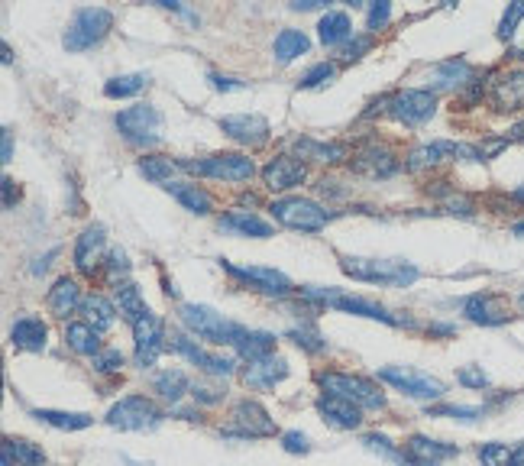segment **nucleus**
<instances>
[{
  "label": "nucleus",
  "instance_id": "1",
  "mask_svg": "<svg viewBox=\"0 0 524 466\" xmlns=\"http://www.w3.org/2000/svg\"><path fill=\"white\" fill-rule=\"evenodd\" d=\"M340 269L356 282L372 285H398L405 289L418 279V269L402 259H360V256H340Z\"/></svg>",
  "mask_w": 524,
  "mask_h": 466
},
{
  "label": "nucleus",
  "instance_id": "2",
  "mask_svg": "<svg viewBox=\"0 0 524 466\" xmlns=\"http://www.w3.org/2000/svg\"><path fill=\"white\" fill-rule=\"evenodd\" d=\"M178 314H182V321L191 334L204 337L208 344H217V347H240V340L246 337V327L227 321L224 314H217L214 308L208 305H182L178 308Z\"/></svg>",
  "mask_w": 524,
  "mask_h": 466
},
{
  "label": "nucleus",
  "instance_id": "3",
  "mask_svg": "<svg viewBox=\"0 0 524 466\" xmlns=\"http://www.w3.org/2000/svg\"><path fill=\"white\" fill-rule=\"evenodd\" d=\"M114 30V13L104 10V7H85L78 10L72 23H68V30L62 36V46L68 52H85L91 46L104 43V36Z\"/></svg>",
  "mask_w": 524,
  "mask_h": 466
},
{
  "label": "nucleus",
  "instance_id": "4",
  "mask_svg": "<svg viewBox=\"0 0 524 466\" xmlns=\"http://www.w3.org/2000/svg\"><path fill=\"white\" fill-rule=\"evenodd\" d=\"M178 169H185L191 175H204V178H220V182H250L256 175V166L250 156L240 153H217V156H204V159H178Z\"/></svg>",
  "mask_w": 524,
  "mask_h": 466
},
{
  "label": "nucleus",
  "instance_id": "5",
  "mask_svg": "<svg viewBox=\"0 0 524 466\" xmlns=\"http://www.w3.org/2000/svg\"><path fill=\"white\" fill-rule=\"evenodd\" d=\"M324 395H334V399L353 402L356 408H382L385 395L379 392L376 382H369L363 376H347V373H317Z\"/></svg>",
  "mask_w": 524,
  "mask_h": 466
},
{
  "label": "nucleus",
  "instance_id": "6",
  "mask_svg": "<svg viewBox=\"0 0 524 466\" xmlns=\"http://www.w3.org/2000/svg\"><path fill=\"white\" fill-rule=\"evenodd\" d=\"M269 211H272V217H275V221H279L282 227L305 230V233L324 230L330 217H334L330 211H324L317 201H311V198H298V195L272 201V204H269Z\"/></svg>",
  "mask_w": 524,
  "mask_h": 466
},
{
  "label": "nucleus",
  "instance_id": "7",
  "mask_svg": "<svg viewBox=\"0 0 524 466\" xmlns=\"http://www.w3.org/2000/svg\"><path fill=\"white\" fill-rule=\"evenodd\" d=\"M162 421V411L146 395H127L107 411V424L117 431H149Z\"/></svg>",
  "mask_w": 524,
  "mask_h": 466
},
{
  "label": "nucleus",
  "instance_id": "8",
  "mask_svg": "<svg viewBox=\"0 0 524 466\" xmlns=\"http://www.w3.org/2000/svg\"><path fill=\"white\" fill-rule=\"evenodd\" d=\"M117 130L123 133V140L136 146H156L162 133V114L149 104L127 107L123 114H117Z\"/></svg>",
  "mask_w": 524,
  "mask_h": 466
},
{
  "label": "nucleus",
  "instance_id": "9",
  "mask_svg": "<svg viewBox=\"0 0 524 466\" xmlns=\"http://www.w3.org/2000/svg\"><path fill=\"white\" fill-rule=\"evenodd\" d=\"M434 111H437V98H434V91H427V88L402 91L389 101V114L398 123H405V127H421V123L434 117Z\"/></svg>",
  "mask_w": 524,
  "mask_h": 466
},
{
  "label": "nucleus",
  "instance_id": "10",
  "mask_svg": "<svg viewBox=\"0 0 524 466\" xmlns=\"http://www.w3.org/2000/svg\"><path fill=\"white\" fill-rule=\"evenodd\" d=\"M305 298H317V301H327L330 308L337 311H347V314H360V318H369V321H382V324H411L408 318H395L392 311H385L376 301H366V298H353V295H340V292H317V289H305Z\"/></svg>",
  "mask_w": 524,
  "mask_h": 466
},
{
  "label": "nucleus",
  "instance_id": "11",
  "mask_svg": "<svg viewBox=\"0 0 524 466\" xmlns=\"http://www.w3.org/2000/svg\"><path fill=\"white\" fill-rule=\"evenodd\" d=\"M379 379L389 382V386L402 389L405 395H415V399H440L444 395V382L424 373H411V369L402 366H385L379 369Z\"/></svg>",
  "mask_w": 524,
  "mask_h": 466
},
{
  "label": "nucleus",
  "instance_id": "12",
  "mask_svg": "<svg viewBox=\"0 0 524 466\" xmlns=\"http://www.w3.org/2000/svg\"><path fill=\"white\" fill-rule=\"evenodd\" d=\"M220 130H224L233 143L240 146H266L269 143V120L262 114H230V117H220Z\"/></svg>",
  "mask_w": 524,
  "mask_h": 466
},
{
  "label": "nucleus",
  "instance_id": "13",
  "mask_svg": "<svg viewBox=\"0 0 524 466\" xmlns=\"http://www.w3.org/2000/svg\"><path fill=\"white\" fill-rule=\"evenodd\" d=\"M227 434H240V437H272L275 434V421L269 418V411L259 402L243 399L233 405L230 415V431Z\"/></svg>",
  "mask_w": 524,
  "mask_h": 466
},
{
  "label": "nucleus",
  "instance_id": "14",
  "mask_svg": "<svg viewBox=\"0 0 524 466\" xmlns=\"http://www.w3.org/2000/svg\"><path fill=\"white\" fill-rule=\"evenodd\" d=\"M162 340H165V327L153 311L143 314L140 321L133 324V344H136V363L140 366H153L156 356L162 353Z\"/></svg>",
  "mask_w": 524,
  "mask_h": 466
},
{
  "label": "nucleus",
  "instance_id": "15",
  "mask_svg": "<svg viewBox=\"0 0 524 466\" xmlns=\"http://www.w3.org/2000/svg\"><path fill=\"white\" fill-rule=\"evenodd\" d=\"M463 314L470 318L473 324H482V327H499L512 318V311H508V301L495 292H476L466 298L463 305Z\"/></svg>",
  "mask_w": 524,
  "mask_h": 466
},
{
  "label": "nucleus",
  "instance_id": "16",
  "mask_svg": "<svg viewBox=\"0 0 524 466\" xmlns=\"http://www.w3.org/2000/svg\"><path fill=\"white\" fill-rule=\"evenodd\" d=\"M489 98L495 104V111L512 114L524 107V68H508V72L495 75Z\"/></svg>",
  "mask_w": 524,
  "mask_h": 466
},
{
  "label": "nucleus",
  "instance_id": "17",
  "mask_svg": "<svg viewBox=\"0 0 524 466\" xmlns=\"http://www.w3.org/2000/svg\"><path fill=\"white\" fill-rule=\"evenodd\" d=\"M308 178L305 162L295 156H275L266 169H262V182L269 191H292Z\"/></svg>",
  "mask_w": 524,
  "mask_h": 466
},
{
  "label": "nucleus",
  "instance_id": "18",
  "mask_svg": "<svg viewBox=\"0 0 524 466\" xmlns=\"http://www.w3.org/2000/svg\"><path fill=\"white\" fill-rule=\"evenodd\" d=\"M224 269L230 272L233 279L253 282L256 292H266V295H288V292H292V282H288V276H285V272H279V269H266V266H233V263H224Z\"/></svg>",
  "mask_w": 524,
  "mask_h": 466
},
{
  "label": "nucleus",
  "instance_id": "19",
  "mask_svg": "<svg viewBox=\"0 0 524 466\" xmlns=\"http://www.w3.org/2000/svg\"><path fill=\"white\" fill-rule=\"evenodd\" d=\"M104 243H107V230L101 224H91L78 233L75 240V269L81 276H94V269L101 263V253H104Z\"/></svg>",
  "mask_w": 524,
  "mask_h": 466
},
{
  "label": "nucleus",
  "instance_id": "20",
  "mask_svg": "<svg viewBox=\"0 0 524 466\" xmlns=\"http://www.w3.org/2000/svg\"><path fill=\"white\" fill-rule=\"evenodd\" d=\"M169 347L175 353H182L185 360H191L195 366H201L204 373H211V376H230L233 373V360H227V356H214V353H204L198 344H191V340L185 334H172L169 337Z\"/></svg>",
  "mask_w": 524,
  "mask_h": 466
},
{
  "label": "nucleus",
  "instance_id": "21",
  "mask_svg": "<svg viewBox=\"0 0 524 466\" xmlns=\"http://www.w3.org/2000/svg\"><path fill=\"white\" fill-rule=\"evenodd\" d=\"M317 411H321V418L327 424H334V428H340V431H356L363 421L360 408H356L353 402L334 399V395H321V399H317Z\"/></svg>",
  "mask_w": 524,
  "mask_h": 466
},
{
  "label": "nucleus",
  "instance_id": "22",
  "mask_svg": "<svg viewBox=\"0 0 524 466\" xmlns=\"http://www.w3.org/2000/svg\"><path fill=\"white\" fill-rule=\"evenodd\" d=\"M288 376V360L282 356H266V360H256L250 363V369L243 373V382L250 389H272Z\"/></svg>",
  "mask_w": 524,
  "mask_h": 466
},
{
  "label": "nucleus",
  "instance_id": "23",
  "mask_svg": "<svg viewBox=\"0 0 524 466\" xmlns=\"http://www.w3.org/2000/svg\"><path fill=\"white\" fill-rule=\"evenodd\" d=\"M450 457H457V447L453 444H440L421 434H415L408 441V466H437L440 460H450Z\"/></svg>",
  "mask_w": 524,
  "mask_h": 466
},
{
  "label": "nucleus",
  "instance_id": "24",
  "mask_svg": "<svg viewBox=\"0 0 524 466\" xmlns=\"http://www.w3.org/2000/svg\"><path fill=\"white\" fill-rule=\"evenodd\" d=\"M46 337H49V327L33 318V314H26V318H20L17 324H13V331H10V340H13V347L17 350H30V353H39L46 347Z\"/></svg>",
  "mask_w": 524,
  "mask_h": 466
},
{
  "label": "nucleus",
  "instance_id": "25",
  "mask_svg": "<svg viewBox=\"0 0 524 466\" xmlns=\"http://www.w3.org/2000/svg\"><path fill=\"white\" fill-rule=\"evenodd\" d=\"M220 230L237 233V237H256V240L272 237V224H266L262 217L246 214V211H233L227 217H220Z\"/></svg>",
  "mask_w": 524,
  "mask_h": 466
},
{
  "label": "nucleus",
  "instance_id": "26",
  "mask_svg": "<svg viewBox=\"0 0 524 466\" xmlns=\"http://www.w3.org/2000/svg\"><path fill=\"white\" fill-rule=\"evenodd\" d=\"M81 301H85V298H81L78 282L68 279V276H62L49 289V311L55 314V318H68L75 308H81Z\"/></svg>",
  "mask_w": 524,
  "mask_h": 466
},
{
  "label": "nucleus",
  "instance_id": "27",
  "mask_svg": "<svg viewBox=\"0 0 524 466\" xmlns=\"http://www.w3.org/2000/svg\"><path fill=\"white\" fill-rule=\"evenodd\" d=\"M65 344L81 356H98L101 334H98V327H91L88 321H72V324H65Z\"/></svg>",
  "mask_w": 524,
  "mask_h": 466
},
{
  "label": "nucleus",
  "instance_id": "28",
  "mask_svg": "<svg viewBox=\"0 0 524 466\" xmlns=\"http://www.w3.org/2000/svg\"><path fill=\"white\" fill-rule=\"evenodd\" d=\"M169 188V195L182 204L185 211L191 214H211L214 211V198L204 191L201 185H185V182H172V185H165Z\"/></svg>",
  "mask_w": 524,
  "mask_h": 466
},
{
  "label": "nucleus",
  "instance_id": "29",
  "mask_svg": "<svg viewBox=\"0 0 524 466\" xmlns=\"http://www.w3.org/2000/svg\"><path fill=\"white\" fill-rule=\"evenodd\" d=\"M434 81H431V88L434 91H447V88H460V85H466V81L473 78V68L466 65L463 59H450V62H440L437 68H434V75H431Z\"/></svg>",
  "mask_w": 524,
  "mask_h": 466
},
{
  "label": "nucleus",
  "instance_id": "30",
  "mask_svg": "<svg viewBox=\"0 0 524 466\" xmlns=\"http://www.w3.org/2000/svg\"><path fill=\"white\" fill-rule=\"evenodd\" d=\"M308 49H311V39L301 30H282L275 36V62L279 65L295 62L298 56H305Z\"/></svg>",
  "mask_w": 524,
  "mask_h": 466
},
{
  "label": "nucleus",
  "instance_id": "31",
  "mask_svg": "<svg viewBox=\"0 0 524 466\" xmlns=\"http://www.w3.org/2000/svg\"><path fill=\"white\" fill-rule=\"evenodd\" d=\"M13 460H17V466H43L46 454L30 441H4V447H0V463L13 466Z\"/></svg>",
  "mask_w": 524,
  "mask_h": 466
},
{
  "label": "nucleus",
  "instance_id": "32",
  "mask_svg": "<svg viewBox=\"0 0 524 466\" xmlns=\"http://www.w3.org/2000/svg\"><path fill=\"white\" fill-rule=\"evenodd\" d=\"M321 43L324 46H340V43H347V39L353 36V23L347 13H340V10H330L324 13V20H321Z\"/></svg>",
  "mask_w": 524,
  "mask_h": 466
},
{
  "label": "nucleus",
  "instance_id": "33",
  "mask_svg": "<svg viewBox=\"0 0 524 466\" xmlns=\"http://www.w3.org/2000/svg\"><path fill=\"white\" fill-rule=\"evenodd\" d=\"M33 418L59 431H81V428H91V421H94L91 415H81V411H52V408L33 411Z\"/></svg>",
  "mask_w": 524,
  "mask_h": 466
},
{
  "label": "nucleus",
  "instance_id": "34",
  "mask_svg": "<svg viewBox=\"0 0 524 466\" xmlns=\"http://www.w3.org/2000/svg\"><path fill=\"white\" fill-rule=\"evenodd\" d=\"M117 308H120V314L127 318L130 324H136L143 318V314H149V308H146V298H143V292L136 289L133 282H120L117 285Z\"/></svg>",
  "mask_w": 524,
  "mask_h": 466
},
{
  "label": "nucleus",
  "instance_id": "35",
  "mask_svg": "<svg viewBox=\"0 0 524 466\" xmlns=\"http://www.w3.org/2000/svg\"><path fill=\"white\" fill-rule=\"evenodd\" d=\"M81 311H85V321L91 327H98V331H107V327H114L117 321V308L110 305L104 295H88L81 301Z\"/></svg>",
  "mask_w": 524,
  "mask_h": 466
},
{
  "label": "nucleus",
  "instance_id": "36",
  "mask_svg": "<svg viewBox=\"0 0 524 466\" xmlns=\"http://www.w3.org/2000/svg\"><path fill=\"white\" fill-rule=\"evenodd\" d=\"M237 350H240L243 360H250V363L266 360V356H272V350H275V337L266 331H246V337L240 340Z\"/></svg>",
  "mask_w": 524,
  "mask_h": 466
},
{
  "label": "nucleus",
  "instance_id": "37",
  "mask_svg": "<svg viewBox=\"0 0 524 466\" xmlns=\"http://www.w3.org/2000/svg\"><path fill=\"white\" fill-rule=\"evenodd\" d=\"M356 169L360 172H369L372 178H385V175H392L398 169V162L385 153V149H372V153H363L360 159H356Z\"/></svg>",
  "mask_w": 524,
  "mask_h": 466
},
{
  "label": "nucleus",
  "instance_id": "38",
  "mask_svg": "<svg viewBox=\"0 0 524 466\" xmlns=\"http://www.w3.org/2000/svg\"><path fill=\"white\" fill-rule=\"evenodd\" d=\"M295 146H298L301 159L311 156L317 162H340L343 156H347V146H340V143H330L327 146V143H314V140H298Z\"/></svg>",
  "mask_w": 524,
  "mask_h": 466
},
{
  "label": "nucleus",
  "instance_id": "39",
  "mask_svg": "<svg viewBox=\"0 0 524 466\" xmlns=\"http://www.w3.org/2000/svg\"><path fill=\"white\" fill-rule=\"evenodd\" d=\"M146 81H149L146 75H117L104 85V94L107 98H133V94L146 88Z\"/></svg>",
  "mask_w": 524,
  "mask_h": 466
},
{
  "label": "nucleus",
  "instance_id": "40",
  "mask_svg": "<svg viewBox=\"0 0 524 466\" xmlns=\"http://www.w3.org/2000/svg\"><path fill=\"white\" fill-rule=\"evenodd\" d=\"M156 392L169 402L182 399V395L188 392V376L182 373V369H169V373L156 376Z\"/></svg>",
  "mask_w": 524,
  "mask_h": 466
},
{
  "label": "nucleus",
  "instance_id": "41",
  "mask_svg": "<svg viewBox=\"0 0 524 466\" xmlns=\"http://www.w3.org/2000/svg\"><path fill=\"white\" fill-rule=\"evenodd\" d=\"M175 169H178V162L165 159V156H143L140 159V172L149 178V182H169Z\"/></svg>",
  "mask_w": 524,
  "mask_h": 466
},
{
  "label": "nucleus",
  "instance_id": "42",
  "mask_svg": "<svg viewBox=\"0 0 524 466\" xmlns=\"http://www.w3.org/2000/svg\"><path fill=\"white\" fill-rule=\"evenodd\" d=\"M334 75H337V65L334 62H317V65L308 68L305 75H301L298 88H324V85H330V81H334Z\"/></svg>",
  "mask_w": 524,
  "mask_h": 466
},
{
  "label": "nucleus",
  "instance_id": "43",
  "mask_svg": "<svg viewBox=\"0 0 524 466\" xmlns=\"http://www.w3.org/2000/svg\"><path fill=\"white\" fill-rule=\"evenodd\" d=\"M295 340V344L301 347V350H308V353H321L324 350V337L317 334V327L314 324H301V327H295L292 334H288Z\"/></svg>",
  "mask_w": 524,
  "mask_h": 466
},
{
  "label": "nucleus",
  "instance_id": "44",
  "mask_svg": "<svg viewBox=\"0 0 524 466\" xmlns=\"http://www.w3.org/2000/svg\"><path fill=\"white\" fill-rule=\"evenodd\" d=\"M512 454H515V450L505 447V444H482L479 447L482 466H508V463H512Z\"/></svg>",
  "mask_w": 524,
  "mask_h": 466
},
{
  "label": "nucleus",
  "instance_id": "45",
  "mask_svg": "<svg viewBox=\"0 0 524 466\" xmlns=\"http://www.w3.org/2000/svg\"><path fill=\"white\" fill-rule=\"evenodd\" d=\"M521 20H524V0H515V4H508L505 17L499 23V39H512Z\"/></svg>",
  "mask_w": 524,
  "mask_h": 466
},
{
  "label": "nucleus",
  "instance_id": "46",
  "mask_svg": "<svg viewBox=\"0 0 524 466\" xmlns=\"http://www.w3.org/2000/svg\"><path fill=\"white\" fill-rule=\"evenodd\" d=\"M120 366H123V353L117 347H107L94 356V369H98V373H117Z\"/></svg>",
  "mask_w": 524,
  "mask_h": 466
},
{
  "label": "nucleus",
  "instance_id": "47",
  "mask_svg": "<svg viewBox=\"0 0 524 466\" xmlns=\"http://www.w3.org/2000/svg\"><path fill=\"white\" fill-rule=\"evenodd\" d=\"M427 415H447V418H457V421H476L479 418V408H463V405H440L431 408Z\"/></svg>",
  "mask_w": 524,
  "mask_h": 466
},
{
  "label": "nucleus",
  "instance_id": "48",
  "mask_svg": "<svg viewBox=\"0 0 524 466\" xmlns=\"http://www.w3.org/2000/svg\"><path fill=\"white\" fill-rule=\"evenodd\" d=\"M389 17H392V4H389V0H379V4H372L369 7V30L379 33L382 26L389 23Z\"/></svg>",
  "mask_w": 524,
  "mask_h": 466
},
{
  "label": "nucleus",
  "instance_id": "49",
  "mask_svg": "<svg viewBox=\"0 0 524 466\" xmlns=\"http://www.w3.org/2000/svg\"><path fill=\"white\" fill-rule=\"evenodd\" d=\"M457 379L463 382L466 389H486L489 386V376L482 373L479 366H463L460 373H457Z\"/></svg>",
  "mask_w": 524,
  "mask_h": 466
},
{
  "label": "nucleus",
  "instance_id": "50",
  "mask_svg": "<svg viewBox=\"0 0 524 466\" xmlns=\"http://www.w3.org/2000/svg\"><path fill=\"white\" fill-rule=\"evenodd\" d=\"M282 447L288 450V454H308V450H311L308 434H301V431H285L282 434Z\"/></svg>",
  "mask_w": 524,
  "mask_h": 466
},
{
  "label": "nucleus",
  "instance_id": "51",
  "mask_svg": "<svg viewBox=\"0 0 524 466\" xmlns=\"http://www.w3.org/2000/svg\"><path fill=\"white\" fill-rule=\"evenodd\" d=\"M107 266H110V272H130V259H127V253H123V250H110Z\"/></svg>",
  "mask_w": 524,
  "mask_h": 466
},
{
  "label": "nucleus",
  "instance_id": "52",
  "mask_svg": "<svg viewBox=\"0 0 524 466\" xmlns=\"http://www.w3.org/2000/svg\"><path fill=\"white\" fill-rule=\"evenodd\" d=\"M211 85H214L217 91H243V88H246L243 81H237V78H224V75H211Z\"/></svg>",
  "mask_w": 524,
  "mask_h": 466
},
{
  "label": "nucleus",
  "instance_id": "53",
  "mask_svg": "<svg viewBox=\"0 0 524 466\" xmlns=\"http://www.w3.org/2000/svg\"><path fill=\"white\" fill-rule=\"evenodd\" d=\"M369 46H372L369 39H356L353 46H347V49H343V62H353V59H360V52H366Z\"/></svg>",
  "mask_w": 524,
  "mask_h": 466
},
{
  "label": "nucleus",
  "instance_id": "54",
  "mask_svg": "<svg viewBox=\"0 0 524 466\" xmlns=\"http://www.w3.org/2000/svg\"><path fill=\"white\" fill-rule=\"evenodd\" d=\"M13 198H20V191L13 188L10 178H4V208H13Z\"/></svg>",
  "mask_w": 524,
  "mask_h": 466
},
{
  "label": "nucleus",
  "instance_id": "55",
  "mask_svg": "<svg viewBox=\"0 0 524 466\" xmlns=\"http://www.w3.org/2000/svg\"><path fill=\"white\" fill-rule=\"evenodd\" d=\"M317 7H324V0H295L292 10H317Z\"/></svg>",
  "mask_w": 524,
  "mask_h": 466
},
{
  "label": "nucleus",
  "instance_id": "56",
  "mask_svg": "<svg viewBox=\"0 0 524 466\" xmlns=\"http://www.w3.org/2000/svg\"><path fill=\"white\" fill-rule=\"evenodd\" d=\"M508 140L524 143V120H521V123H515V127H512V136H508Z\"/></svg>",
  "mask_w": 524,
  "mask_h": 466
},
{
  "label": "nucleus",
  "instance_id": "57",
  "mask_svg": "<svg viewBox=\"0 0 524 466\" xmlns=\"http://www.w3.org/2000/svg\"><path fill=\"white\" fill-rule=\"evenodd\" d=\"M13 156V140H10V130H4V162H10Z\"/></svg>",
  "mask_w": 524,
  "mask_h": 466
},
{
  "label": "nucleus",
  "instance_id": "58",
  "mask_svg": "<svg viewBox=\"0 0 524 466\" xmlns=\"http://www.w3.org/2000/svg\"><path fill=\"white\" fill-rule=\"evenodd\" d=\"M508 466H524V444L512 454V463H508Z\"/></svg>",
  "mask_w": 524,
  "mask_h": 466
},
{
  "label": "nucleus",
  "instance_id": "59",
  "mask_svg": "<svg viewBox=\"0 0 524 466\" xmlns=\"http://www.w3.org/2000/svg\"><path fill=\"white\" fill-rule=\"evenodd\" d=\"M512 56H515V59H524V46H518V49H512Z\"/></svg>",
  "mask_w": 524,
  "mask_h": 466
},
{
  "label": "nucleus",
  "instance_id": "60",
  "mask_svg": "<svg viewBox=\"0 0 524 466\" xmlns=\"http://www.w3.org/2000/svg\"><path fill=\"white\" fill-rule=\"evenodd\" d=\"M515 201H521V204H524V185H521V188L515 191Z\"/></svg>",
  "mask_w": 524,
  "mask_h": 466
},
{
  "label": "nucleus",
  "instance_id": "61",
  "mask_svg": "<svg viewBox=\"0 0 524 466\" xmlns=\"http://www.w3.org/2000/svg\"><path fill=\"white\" fill-rule=\"evenodd\" d=\"M515 233H524V224H515Z\"/></svg>",
  "mask_w": 524,
  "mask_h": 466
},
{
  "label": "nucleus",
  "instance_id": "62",
  "mask_svg": "<svg viewBox=\"0 0 524 466\" xmlns=\"http://www.w3.org/2000/svg\"><path fill=\"white\" fill-rule=\"evenodd\" d=\"M518 305H521V308H524V295H521V298H518Z\"/></svg>",
  "mask_w": 524,
  "mask_h": 466
}]
</instances>
